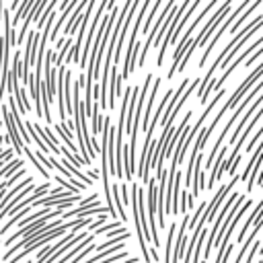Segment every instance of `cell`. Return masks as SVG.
<instances>
[{"mask_svg": "<svg viewBox=\"0 0 263 263\" xmlns=\"http://www.w3.org/2000/svg\"><path fill=\"white\" fill-rule=\"evenodd\" d=\"M4 8H6V6H4V4L0 2V18H2V14H4Z\"/></svg>", "mask_w": 263, "mask_h": 263, "instance_id": "obj_23", "label": "cell"}, {"mask_svg": "<svg viewBox=\"0 0 263 263\" xmlns=\"http://www.w3.org/2000/svg\"><path fill=\"white\" fill-rule=\"evenodd\" d=\"M257 154H259V152H253V154H251V160L247 162V166H245V171H242V175H240V181H249V175H251V171H253V166H255Z\"/></svg>", "mask_w": 263, "mask_h": 263, "instance_id": "obj_18", "label": "cell"}, {"mask_svg": "<svg viewBox=\"0 0 263 263\" xmlns=\"http://www.w3.org/2000/svg\"><path fill=\"white\" fill-rule=\"evenodd\" d=\"M53 181H58L62 187H66V191H70V193H74V195H76V193H80V191H78V189H76L72 183H68V181H66L64 177H60V175H55V177H53Z\"/></svg>", "mask_w": 263, "mask_h": 263, "instance_id": "obj_19", "label": "cell"}, {"mask_svg": "<svg viewBox=\"0 0 263 263\" xmlns=\"http://www.w3.org/2000/svg\"><path fill=\"white\" fill-rule=\"evenodd\" d=\"M261 76H263V62H261V64H259V66H257V68H255V70H253V72H251V74H249V76L234 88V92L224 101V107H226V109H234V107L238 105V99H242V97H245V95H247V92L261 80Z\"/></svg>", "mask_w": 263, "mask_h": 263, "instance_id": "obj_4", "label": "cell"}, {"mask_svg": "<svg viewBox=\"0 0 263 263\" xmlns=\"http://www.w3.org/2000/svg\"><path fill=\"white\" fill-rule=\"evenodd\" d=\"M0 113H2V123H4V127H6L4 142H10L12 148H14V152H16V154H23L25 144H23V138L18 136V132H16V125H14L12 115H10V111H8V105H2V107H0Z\"/></svg>", "mask_w": 263, "mask_h": 263, "instance_id": "obj_5", "label": "cell"}, {"mask_svg": "<svg viewBox=\"0 0 263 263\" xmlns=\"http://www.w3.org/2000/svg\"><path fill=\"white\" fill-rule=\"evenodd\" d=\"M86 177H88V179H95V181H97V179H99L101 175H99V171H95V168H88V173H86Z\"/></svg>", "mask_w": 263, "mask_h": 263, "instance_id": "obj_21", "label": "cell"}, {"mask_svg": "<svg viewBox=\"0 0 263 263\" xmlns=\"http://www.w3.org/2000/svg\"><path fill=\"white\" fill-rule=\"evenodd\" d=\"M238 183V175H234V177H230V181L226 183V185H222V187H218V191L214 193V197L208 201V208H205V212H203V216L197 220V222H214V218H216V214H218V208L222 205V201H226V197L232 193V189H234V185Z\"/></svg>", "mask_w": 263, "mask_h": 263, "instance_id": "obj_3", "label": "cell"}, {"mask_svg": "<svg viewBox=\"0 0 263 263\" xmlns=\"http://www.w3.org/2000/svg\"><path fill=\"white\" fill-rule=\"evenodd\" d=\"M23 164H25V160H23L21 156H14L8 164H4V166L0 168V177L10 179V177H12V173H16V171H21V168H23Z\"/></svg>", "mask_w": 263, "mask_h": 263, "instance_id": "obj_15", "label": "cell"}, {"mask_svg": "<svg viewBox=\"0 0 263 263\" xmlns=\"http://www.w3.org/2000/svg\"><path fill=\"white\" fill-rule=\"evenodd\" d=\"M121 88H123V80L119 78V68L115 64H111V70H109V97H107V109H113L115 107V99L121 95Z\"/></svg>", "mask_w": 263, "mask_h": 263, "instance_id": "obj_8", "label": "cell"}, {"mask_svg": "<svg viewBox=\"0 0 263 263\" xmlns=\"http://www.w3.org/2000/svg\"><path fill=\"white\" fill-rule=\"evenodd\" d=\"M88 119H90V129H92V134H101L103 115H101V107H99V101H97V99H92V105H90V113H88Z\"/></svg>", "mask_w": 263, "mask_h": 263, "instance_id": "obj_11", "label": "cell"}, {"mask_svg": "<svg viewBox=\"0 0 263 263\" xmlns=\"http://www.w3.org/2000/svg\"><path fill=\"white\" fill-rule=\"evenodd\" d=\"M175 232H177V224H168L166 226V242H164V263H173V238H175Z\"/></svg>", "mask_w": 263, "mask_h": 263, "instance_id": "obj_13", "label": "cell"}, {"mask_svg": "<svg viewBox=\"0 0 263 263\" xmlns=\"http://www.w3.org/2000/svg\"><path fill=\"white\" fill-rule=\"evenodd\" d=\"M261 187H263V185H261Z\"/></svg>", "mask_w": 263, "mask_h": 263, "instance_id": "obj_27", "label": "cell"}, {"mask_svg": "<svg viewBox=\"0 0 263 263\" xmlns=\"http://www.w3.org/2000/svg\"><path fill=\"white\" fill-rule=\"evenodd\" d=\"M261 263H263V259H261Z\"/></svg>", "mask_w": 263, "mask_h": 263, "instance_id": "obj_26", "label": "cell"}, {"mask_svg": "<svg viewBox=\"0 0 263 263\" xmlns=\"http://www.w3.org/2000/svg\"><path fill=\"white\" fill-rule=\"evenodd\" d=\"M86 4H88V0H80V2L76 4L74 12L70 14V18L66 21V27H64V33H66V35H74V33L78 31V27H80V21H82V12H84Z\"/></svg>", "mask_w": 263, "mask_h": 263, "instance_id": "obj_10", "label": "cell"}, {"mask_svg": "<svg viewBox=\"0 0 263 263\" xmlns=\"http://www.w3.org/2000/svg\"><path fill=\"white\" fill-rule=\"evenodd\" d=\"M123 263H140V257H129V259H123Z\"/></svg>", "mask_w": 263, "mask_h": 263, "instance_id": "obj_22", "label": "cell"}, {"mask_svg": "<svg viewBox=\"0 0 263 263\" xmlns=\"http://www.w3.org/2000/svg\"><path fill=\"white\" fill-rule=\"evenodd\" d=\"M31 6H33V0H25V2H21L18 4V8H16V12H14V16L10 18V27L16 31V27H18V23L29 14V10H31Z\"/></svg>", "mask_w": 263, "mask_h": 263, "instance_id": "obj_14", "label": "cell"}, {"mask_svg": "<svg viewBox=\"0 0 263 263\" xmlns=\"http://www.w3.org/2000/svg\"><path fill=\"white\" fill-rule=\"evenodd\" d=\"M228 148H230V146H222V148H220V152H218V156H216V160H214V164H212V171H210V179H208V183H205V189H212V187L222 179V175L226 173L224 158H226V154H228Z\"/></svg>", "mask_w": 263, "mask_h": 263, "instance_id": "obj_7", "label": "cell"}, {"mask_svg": "<svg viewBox=\"0 0 263 263\" xmlns=\"http://www.w3.org/2000/svg\"><path fill=\"white\" fill-rule=\"evenodd\" d=\"M152 140H154V134L146 132V140H144V148H142V154H140V162H138V168H136V175L140 177V181L148 183L150 179V158H152Z\"/></svg>", "mask_w": 263, "mask_h": 263, "instance_id": "obj_6", "label": "cell"}, {"mask_svg": "<svg viewBox=\"0 0 263 263\" xmlns=\"http://www.w3.org/2000/svg\"><path fill=\"white\" fill-rule=\"evenodd\" d=\"M261 55H263V45H261L255 53H251V55L245 60V66H253V64H255V60H257V58H261Z\"/></svg>", "mask_w": 263, "mask_h": 263, "instance_id": "obj_20", "label": "cell"}, {"mask_svg": "<svg viewBox=\"0 0 263 263\" xmlns=\"http://www.w3.org/2000/svg\"><path fill=\"white\" fill-rule=\"evenodd\" d=\"M218 6V2H208L195 16H193V21L187 25V29H185V33L179 37V41H177V49L173 51V62H171V68H168V72H166V78L168 80H173V76L177 74V66H179V62H181V58H183V51H185V45L189 43V37L193 35V31L197 29V25L210 14V10H214Z\"/></svg>", "mask_w": 263, "mask_h": 263, "instance_id": "obj_1", "label": "cell"}, {"mask_svg": "<svg viewBox=\"0 0 263 263\" xmlns=\"http://www.w3.org/2000/svg\"><path fill=\"white\" fill-rule=\"evenodd\" d=\"M230 8H232V2H230V0L222 2L220 6H216V10L208 16V21H205V25L201 27V31L191 39V43H193V47H195V49H197L199 45H205V41H210V39H212L214 31H218V25L222 23V18H224V16H228Z\"/></svg>", "mask_w": 263, "mask_h": 263, "instance_id": "obj_2", "label": "cell"}, {"mask_svg": "<svg viewBox=\"0 0 263 263\" xmlns=\"http://www.w3.org/2000/svg\"><path fill=\"white\" fill-rule=\"evenodd\" d=\"M226 111H228V109H226V107H224V103H222V107L218 109V113H216V117H214V119H212V121L208 123V127H203V129H199V134L195 136V146H193V150H197V152H199V150H201V148L205 146V142H208V138H210V136H212V132L216 129V125H218V121H220V119H222V117L226 115Z\"/></svg>", "mask_w": 263, "mask_h": 263, "instance_id": "obj_9", "label": "cell"}, {"mask_svg": "<svg viewBox=\"0 0 263 263\" xmlns=\"http://www.w3.org/2000/svg\"><path fill=\"white\" fill-rule=\"evenodd\" d=\"M25 263H33V261H25Z\"/></svg>", "mask_w": 263, "mask_h": 263, "instance_id": "obj_25", "label": "cell"}, {"mask_svg": "<svg viewBox=\"0 0 263 263\" xmlns=\"http://www.w3.org/2000/svg\"><path fill=\"white\" fill-rule=\"evenodd\" d=\"M261 166H263V152H259L257 158H255V166H253V171L249 175V181H247V191H253L255 189V181H257V175H259Z\"/></svg>", "mask_w": 263, "mask_h": 263, "instance_id": "obj_16", "label": "cell"}, {"mask_svg": "<svg viewBox=\"0 0 263 263\" xmlns=\"http://www.w3.org/2000/svg\"><path fill=\"white\" fill-rule=\"evenodd\" d=\"M205 208H208V197H203V199L199 201V205L193 210V214H191V220H189V230H193V228H195V224H197V220L203 216Z\"/></svg>", "mask_w": 263, "mask_h": 263, "instance_id": "obj_17", "label": "cell"}, {"mask_svg": "<svg viewBox=\"0 0 263 263\" xmlns=\"http://www.w3.org/2000/svg\"><path fill=\"white\" fill-rule=\"evenodd\" d=\"M64 109L66 115H72V74L68 70L64 74Z\"/></svg>", "mask_w": 263, "mask_h": 263, "instance_id": "obj_12", "label": "cell"}, {"mask_svg": "<svg viewBox=\"0 0 263 263\" xmlns=\"http://www.w3.org/2000/svg\"><path fill=\"white\" fill-rule=\"evenodd\" d=\"M2 146H4V136L0 134V148H2Z\"/></svg>", "mask_w": 263, "mask_h": 263, "instance_id": "obj_24", "label": "cell"}]
</instances>
